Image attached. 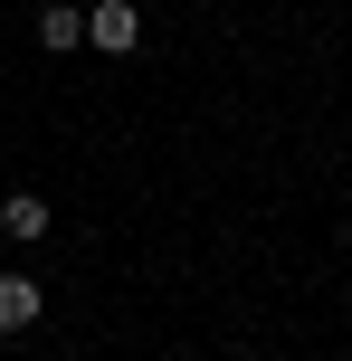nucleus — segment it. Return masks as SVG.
<instances>
[{
  "mask_svg": "<svg viewBox=\"0 0 352 361\" xmlns=\"http://www.w3.org/2000/svg\"><path fill=\"white\" fill-rule=\"evenodd\" d=\"M86 38H95L105 57H124L133 38H143V10H133V0H95V10H86Z\"/></svg>",
  "mask_w": 352,
  "mask_h": 361,
  "instance_id": "nucleus-1",
  "label": "nucleus"
},
{
  "mask_svg": "<svg viewBox=\"0 0 352 361\" xmlns=\"http://www.w3.org/2000/svg\"><path fill=\"white\" fill-rule=\"evenodd\" d=\"M38 314H48V286L38 276H0V333H29Z\"/></svg>",
  "mask_w": 352,
  "mask_h": 361,
  "instance_id": "nucleus-2",
  "label": "nucleus"
},
{
  "mask_svg": "<svg viewBox=\"0 0 352 361\" xmlns=\"http://www.w3.org/2000/svg\"><path fill=\"white\" fill-rule=\"evenodd\" d=\"M0 228H10L19 247H29V238H48V200H38V190H10V200H0Z\"/></svg>",
  "mask_w": 352,
  "mask_h": 361,
  "instance_id": "nucleus-3",
  "label": "nucleus"
},
{
  "mask_svg": "<svg viewBox=\"0 0 352 361\" xmlns=\"http://www.w3.org/2000/svg\"><path fill=\"white\" fill-rule=\"evenodd\" d=\"M38 48H86V10H38Z\"/></svg>",
  "mask_w": 352,
  "mask_h": 361,
  "instance_id": "nucleus-4",
  "label": "nucleus"
},
{
  "mask_svg": "<svg viewBox=\"0 0 352 361\" xmlns=\"http://www.w3.org/2000/svg\"><path fill=\"white\" fill-rule=\"evenodd\" d=\"M343 247H352V219H343Z\"/></svg>",
  "mask_w": 352,
  "mask_h": 361,
  "instance_id": "nucleus-5",
  "label": "nucleus"
}]
</instances>
